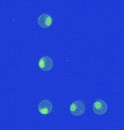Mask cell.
<instances>
[{
	"label": "cell",
	"instance_id": "obj_1",
	"mask_svg": "<svg viewBox=\"0 0 124 130\" xmlns=\"http://www.w3.org/2000/svg\"><path fill=\"white\" fill-rule=\"evenodd\" d=\"M70 111L73 116H81L85 111V106L81 101H74L70 106Z\"/></svg>",
	"mask_w": 124,
	"mask_h": 130
},
{
	"label": "cell",
	"instance_id": "obj_2",
	"mask_svg": "<svg viewBox=\"0 0 124 130\" xmlns=\"http://www.w3.org/2000/svg\"><path fill=\"white\" fill-rule=\"evenodd\" d=\"M92 108H93V111L96 115H103L107 111V105L104 101L98 100L94 103Z\"/></svg>",
	"mask_w": 124,
	"mask_h": 130
},
{
	"label": "cell",
	"instance_id": "obj_3",
	"mask_svg": "<svg viewBox=\"0 0 124 130\" xmlns=\"http://www.w3.org/2000/svg\"><path fill=\"white\" fill-rule=\"evenodd\" d=\"M38 110L43 115H48L52 111V103L48 100H43L38 106Z\"/></svg>",
	"mask_w": 124,
	"mask_h": 130
},
{
	"label": "cell",
	"instance_id": "obj_5",
	"mask_svg": "<svg viewBox=\"0 0 124 130\" xmlns=\"http://www.w3.org/2000/svg\"><path fill=\"white\" fill-rule=\"evenodd\" d=\"M38 23L41 28H47L50 27L52 23V19L49 14H42L38 18Z\"/></svg>",
	"mask_w": 124,
	"mask_h": 130
},
{
	"label": "cell",
	"instance_id": "obj_4",
	"mask_svg": "<svg viewBox=\"0 0 124 130\" xmlns=\"http://www.w3.org/2000/svg\"><path fill=\"white\" fill-rule=\"evenodd\" d=\"M39 67L43 71H49L53 67V61L49 56H44L39 61Z\"/></svg>",
	"mask_w": 124,
	"mask_h": 130
}]
</instances>
